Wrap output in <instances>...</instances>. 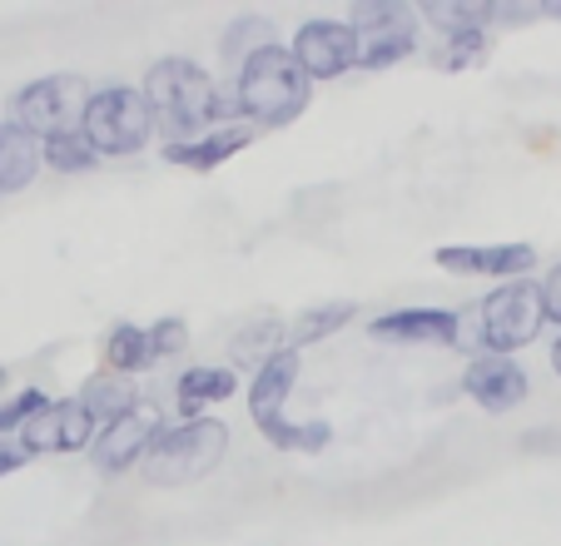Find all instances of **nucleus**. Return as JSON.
<instances>
[{"mask_svg":"<svg viewBox=\"0 0 561 546\" xmlns=\"http://www.w3.org/2000/svg\"><path fill=\"white\" fill-rule=\"evenodd\" d=\"M139 95H145V105H149V120L170 135V145H190V139L209 135L224 115L209 70L184 60V55H170V60L149 65Z\"/></svg>","mask_w":561,"mask_h":546,"instance_id":"obj_1","label":"nucleus"},{"mask_svg":"<svg viewBox=\"0 0 561 546\" xmlns=\"http://www.w3.org/2000/svg\"><path fill=\"white\" fill-rule=\"evenodd\" d=\"M313 100V80L298 70V60L284 45H264L259 55H249L239 65V80H233V110L244 120H259L268 129L294 125L298 115Z\"/></svg>","mask_w":561,"mask_h":546,"instance_id":"obj_2","label":"nucleus"},{"mask_svg":"<svg viewBox=\"0 0 561 546\" xmlns=\"http://www.w3.org/2000/svg\"><path fill=\"white\" fill-rule=\"evenodd\" d=\"M224 447H229V428L214 418H190L180 428H159L145 452V477L154 487H184L199 482L219 467Z\"/></svg>","mask_w":561,"mask_h":546,"instance_id":"obj_3","label":"nucleus"},{"mask_svg":"<svg viewBox=\"0 0 561 546\" xmlns=\"http://www.w3.org/2000/svg\"><path fill=\"white\" fill-rule=\"evenodd\" d=\"M80 135L95 145V155H139L149 145V135H154V120H149V105L139 90L105 84V90L90 95Z\"/></svg>","mask_w":561,"mask_h":546,"instance_id":"obj_4","label":"nucleus"},{"mask_svg":"<svg viewBox=\"0 0 561 546\" xmlns=\"http://www.w3.org/2000/svg\"><path fill=\"white\" fill-rule=\"evenodd\" d=\"M348 31L358 35L363 70H388L417 50V11L403 0H358L348 11Z\"/></svg>","mask_w":561,"mask_h":546,"instance_id":"obj_5","label":"nucleus"},{"mask_svg":"<svg viewBox=\"0 0 561 546\" xmlns=\"http://www.w3.org/2000/svg\"><path fill=\"white\" fill-rule=\"evenodd\" d=\"M541 294L531 278H512V284H502L497 294L482 298V318H477V338H482V348L497 357L517 353V348L537 343L541 333Z\"/></svg>","mask_w":561,"mask_h":546,"instance_id":"obj_6","label":"nucleus"},{"mask_svg":"<svg viewBox=\"0 0 561 546\" xmlns=\"http://www.w3.org/2000/svg\"><path fill=\"white\" fill-rule=\"evenodd\" d=\"M90 105V90L80 75H41L15 95V125L31 139H55L80 129Z\"/></svg>","mask_w":561,"mask_h":546,"instance_id":"obj_7","label":"nucleus"},{"mask_svg":"<svg viewBox=\"0 0 561 546\" xmlns=\"http://www.w3.org/2000/svg\"><path fill=\"white\" fill-rule=\"evenodd\" d=\"M288 55L298 60V70L308 80H339L358 65V35L348 31V21H308L298 25Z\"/></svg>","mask_w":561,"mask_h":546,"instance_id":"obj_8","label":"nucleus"},{"mask_svg":"<svg viewBox=\"0 0 561 546\" xmlns=\"http://www.w3.org/2000/svg\"><path fill=\"white\" fill-rule=\"evenodd\" d=\"M95 432H100V422L90 418L80 402H45L41 412H35L31 422L21 428V447L31 452H80L85 442H95Z\"/></svg>","mask_w":561,"mask_h":546,"instance_id":"obj_9","label":"nucleus"},{"mask_svg":"<svg viewBox=\"0 0 561 546\" xmlns=\"http://www.w3.org/2000/svg\"><path fill=\"white\" fill-rule=\"evenodd\" d=\"M154 432H159L154 412H149V408H129L125 418L105 422V428L95 432V442H90V457H95V467L105 477H119V473H129V467H135L139 457L149 452Z\"/></svg>","mask_w":561,"mask_h":546,"instance_id":"obj_10","label":"nucleus"},{"mask_svg":"<svg viewBox=\"0 0 561 546\" xmlns=\"http://www.w3.org/2000/svg\"><path fill=\"white\" fill-rule=\"evenodd\" d=\"M462 393L477 402L482 412H512L527 398V373L497 353H477L462 373Z\"/></svg>","mask_w":561,"mask_h":546,"instance_id":"obj_11","label":"nucleus"},{"mask_svg":"<svg viewBox=\"0 0 561 546\" xmlns=\"http://www.w3.org/2000/svg\"><path fill=\"white\" fill-rule=\"evenodd\" d=\"M437 269L447 273H488V278H522V273L537 263V249L531 243H457V249H437L433 253Z\"/></svg>","mask_w":561,"mask_h":546,"instance_id":"obj_12","label":"nucleus"},{"mask_svg":"<svg viewBox=\"0 0 561 546\" xmlns=\"http://www.w3.org/2000/svg\"><path fill=\"white\" fill-rule=\"evenodd\" d=\"M457 314L453 308H392L373 318L368 333L378 343H457Z\"/></svg>","mask_w":561,"mask_h":546,"instance_id":"obj_13","label":"nucleus"},{"mask_svg":"<svg viewBox=\"0 0 561 546\" xmlns=\"http://www.w3.org/2000/svg\"><path fill=\"white\" fill-rule=\"evenodd\" d=\"M298 368H304V357H298L294 348H284V353H274L264 368L254 373V383H249V412H254L259 432L274 428V422H284V402L298 383Z\"/></svg>","mask_w":561,"mask_h":546,"instance_id":"obj_14","label":"nucleus"},{"mask_svg":"<svg viewBox=\"0 0 561 546\" xmlns=\"http://www.w3.org/2000/svg\"><path fill=\"white\" fill-rule=\"evenodd\" d=\"M249 129L239 125H224V129H209V135L190 139V145H164V159L180 169H219L224 159H233L239 149H249Z\"/></svg>","mask_w":561,"mask_h":546,"instance_id":"obj_15","label":"nucleus"},{"mask_svg":"<svg viewBox=\"0 0 561 546\" xmlns=\"http://www.w3.org/2000/svg\"><path fill=\"white\" fill-rule=\"evenodd\" d=\"M41 174V139H31L15 120L0 125V194H21Z\"/></svg>","mask_w":561,"mask_h":546,"instance_id":"obj_16","label":"nucleus"},{"mask_svg":"<svg viewBox=\"0 0 561 546\" xmlns=\"http://www.w3.org/2000/svg\"><path fill=\"white\" fill-rule=\"evenodd\" d=\"M233 393H239V373L233 368H190L180 378V388H174V402H180L184 422H190L204 418V408H214V402H229Z\"/></svg>","mask_w":561,"mask_h":546,"instance_id":"obj_17","label":"nucleus"},{"mask_svg":"<svg viewBox=\"0 0 561 546\" xmlns=\"http://www.w3.org/2000/svg\"><path fill=\"white\" fill-rule=\"evenodd\" d=\"M80 408L90 412V418L105 428V422H115V418H125L129 408H135V383L129 378H119V373H95V378H85V388H80Z\"/></svg>","mask_w":561,"mask_h":546,"instance_id":"obj_18","label":"nucleus"},{"mask_svg":"<svg viewBox=\"0 0 561 546\" xmlns=\"http://www.w3.org/2000/svg\"><path fill=\"white\" fill-rule=\"evenodd\" d=\"M105 363L119 378H135V373L154 368V353H149V333L139 323H115L105 333Z\"/></svg>","mask_w":561,"mask_h":546,"instance_id":"obj_19","label":"nucleus"},{"mask_svg":"<svg viewBox=\"0 0 561 546\" xmlns=\"http://www.w3.org/2000/svg\"><path fill=\"white\" fill-rule=\"evenodd\" d=\"M353 318H358V304H348V298H339V304H323V308H308V314H298L294 323H288V348H308L318 343V338L339 333V328H348Z\"/></svg>","mask_w":561,"mask_h":546,"instance_id":"obj_20","label":"nucleus"},{"mask_svg":"<svg viewBox=\"0 0 561 546\" xmlns=\"http://www.w3.org/2000/svg\"><path fill=\"white\" fill-rule=\"evenodd\" d=\"M423 15L437 25L443 35H467V31H482L488 35L492 25V0H427Z\"/></svg>","mask_w":561,"mask_h":546,"instance_id":"obj_21","label":"nucleus"},{"mask_svg":"<svg viewBox=\"0 0 561 546\" xmlns=\"http://www.w3.org/2000/svg\"><path fill=\"white\" fill-rule=\"evenodd\" d=\"M41 164L60 169V174H80V169H95L100 155H95V145H90L80 129H70V135L41 139Z\"/></svg>","mask_w":561,"mask_h":546,"instance_id":"obj_22","label":"nucleus"},{"mask_svg":"<svg viewBox=\"0 0 561 546\" xmlns=\"http://www.w3.org/2000/svg\"><path fill=\"white\" fill-rule=\"evenodd\" d=\"M264 45H278L274 41V25H268L264 15H244V21H233L229 31H224V60L239 70V65H244L249 55H259Z\"/></svg>","mask_w":561,"mask_h":546,"instance_id":"obj_23","label":"nucleus"},{"mask_svg":"<svg viewBox=\"0 0 561 546\" xmlns=\"http://www.w3.org/2000/svg\"><path fill=\"white\" fill-rule=\"evenodd\" d=\"M284 323H274V318H264V323H254L249 333H239L233 338V348H229V357L233 363H254V373L264 368L274 353H284Z\"/></svg>","mask_w":561,"mask_h":546,"instance_id":"obj_24","label":"nucleus"},{"mask_svg":"<svg viewBox=\"0 0 561 546\" xmlns=\"http://www.w3.org/2000/svg\"><path fill=\"white\" fill-rule=\"evenodd\" d=\"M488 35L482 31H467V35H447L443 45V70H467V65H482L488 60Z\"/></svg>","mask_w":561,"mask_h":546,"instance_id":"obj_25","label":"nucleus"},{"mask_svg":"<svg viewBox=\"0 0 561 546\" xmlns=\"http://www.w3.org/2000/svg\"><path fill=\"white\" fill-rule=\"evenodd\" d=\"M45 402H50V398H45V393H41V388H25V393H21V398H11V402H0V432H21V428H25V422H31V418H35V412H41V408H45Z\"/></svg>","mask_w":561,"mask_h":546,"instance_id":"obj_26","label":"nucleus"},{"mask_svg":"<svg viewBox=\"0 0 561 546\" xmlns=\"http://www.w3.org/2000/svg\"><path fill=\"white\" fill-rule=\"evenodd\" d=\"M145 333H149V353L154 357H174V353H184V343H190L184 318H159V323L145 328Z\"/></svg>","mask_w":561,"mask_h":546,"instance_id":"obj_27","label":"nucleus"},{"mask_svg":"<svg viewBox=\"0 0 561 546\" xmlns=\"http://www.w3.org/2000/svg\"><path fill=\"white\" fill-rule=\"evenodd\" d=\"M531 21H541V0H531V5L492 0V25H531Z\"/></svg>","mask_w":561,"mask_h":546,"instance_id":"obj_28","label":"nucleus"},{"mask_svg":"<svg viewBox=\"0 0 561 546\" xmlns=\"http://www.w3.org/2000/svg\"><path fill=\"white\" fill-rule=\"evenodd\" d=\"M537 294H541V318H547V323H561V263L537 284Z\"/></svg>","mask_w":561,"mask_h":546,"instance_id":"obj_29","label":"nucleus"},{"mask_svg":"<svg viewBox=\"0 0 561 546\" xmlns=\"http://www.w3.org/2000/svg\"><path fill=\"white\" fill-rule=\"evenodd\" d=\"M25 457H31V452H25L21 442H0V477L15 473V467H25Z\"/></svg>","mask_w":561,"mask_h":546,"instance_id":"obj_30","label":"nucleus"},{"mask_svg":"<svg viewBox=\"0 0 561 546\" xmlns=\"http://www.w3.org/2000/svg\"><path fill=\"white\" fill-rule=\"evenodd\" d=\"M551 368L561 373V338H557V348H551Z\"/></svg>","mask_w":561,"mask_h":546,"instance_id":"obj_31","label":"nucleus"},{"mask_svg":"<svg viewBox=\"0 0 561 546\" xmlns=\"http://www.w3.org/2000/svg\"><path fill=\"white\" fill-rule=\"evenodd\" d=\"M0 383H5V368H0Z\"/></svg>","mask_w":561,"mask_h":546,"instance_id":"obj_32","label":"nucleus"}]
</instances>
